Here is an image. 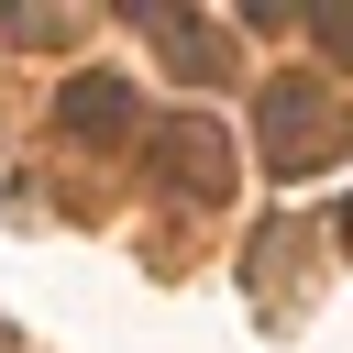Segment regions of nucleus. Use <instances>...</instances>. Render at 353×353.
<instances>
[{"label": "nucleus", "instance_id": "nucleus-1", "mask_svg": "<svg viewBox=\"0 0 353 353\" xmlns=\"http://www.w3.org/2000/svg\"><path fill=\"white\" fill-rule=\"evenodd\" d=\"M254 132H265V176H320V165L353 143V110H342V88H320V77H265Z\"/></svg>", "mask_w": 353, "mask_h": 353}, {"label": "nucleus", "instance_id": "nucleus-2", "mask_svg": "<svg viewBox=\"0 0 353 353\" xmlns=\"http://www.w3.org/2000/svg\"><path fill=\"white\" fill-rule=\"evenodd\" d=\"M154 165H165V188H188V199H221V188H232V132L199 121V110H176V121L154 132Z\"/></svg>", "mask_w": 353, "mask_h": 353}, {"label": "nucleus", "instance_id": "nucleus-3", "mask_svg": "<svg viewBox=\"0 0 353 353\" xmlns=\"http://www.w3.org/2000/svg\"><path fill=\"white\" fill-rule=\"evenodd\" d=\"M55 121H66L77 143H121V132H132V88H121V77H66V88H55Z\"/></svg>", "mask_w": 353, "mask_h": 353}, {"label": "nucleus", "instance_id": "nucleus-4", "mask_svg": "<svg viewBox=\"0 0 353 353\" xmlns=\"http://www.w3.org/2000/svg\"><path fill=\"white\" fill-rule=\"evenodd\" d=\"M320 44H331V55H353V11H320Z\"/></svg>", "mask_w": 353, "mask_h": 353}, {"label": "nucleus", "instance_id": "nucleus-5", "mask_svg": "<svg viewBox=\"0 0 353 353\" xmlns=\"http://www.w3.org/2000/svg\"><path fill=\"white\" fill-rule=\"evenodd\" d=\"M342 254H353V199H342Z\"/></svg>", "mask_w": 353, "mask_h": 353}, {"label": "nucleus", "instance_id": "nucleus-6", "mask_svg": "<svg viewBox=\"0 0 353 353\" xmlns=\"http://www.w3.org/2000/svg\"><path fill=\"white\" fill-rule=\"evenodd\" d=\"M0 353H11V320H0Z\"/></svg>", "mask_w": 353, "mask_h": 353}]
</instances>
